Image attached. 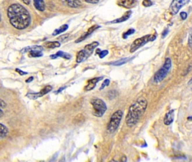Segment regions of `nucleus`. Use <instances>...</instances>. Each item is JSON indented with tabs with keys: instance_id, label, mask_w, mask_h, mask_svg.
<instances>
[{
	"instance_id": "f257e3e1",
	"label": "nucleus",
	"mask_w": 192,
	"mask_h": 162,
	"mask_svg": "<svg viewBox=\"0 0 192 162\" xmlns=\"http://www.w3.org/2000/svg\"><path fill=\"white\" fill-rule=\"evenodd\" d=\"M8 17L10 24L19 30L27 28L31 22V17L28 11L19 3L13 4L8 7Z\"/></svg>"
},
{
	"instance_id": "f03ea898",
	"label": "nucleus",
	"mask_w": 192,
	"mask_h": 162,
	"mask_svg": "<svg viewBox=\"0 0 192 162\" xmlns=\"http://www.w3.org/2000/svg\"><path fill=\"white\" fill-rule=\"evenodd\" d=\"M148 106V102L143 97L138 98L130 106L126 117V123L129 127L134 126L144 114Z\"/></svg>"
},
{
	"instance_id": "7ed1b4c3",
	"label": "nucleus",
	"mask_w": 192,
	"mask_h": 162,
	"mask_svg": "<svg viewBox=\"0 0 192 162\" xmlns=\"http://www.w3.org/2000/svg\"><path fill=\"white\" fill-rule=\"evenodd\" d=\"M99 45L98 42H93L87 44L84 49L79 51L76 55V62L77 63H81L86 60L93 52L94 49Z\"/></svg>"
},
{
	"instance_id": "20e7f679",
	"label": "nucleus",
	"mask_w": 192,
	"mask_h": 162,
	"mask_svg": "<svg viewBox=\"0 0 192 162\" xmlns=\"http://www.w3.org/2000/svg\"><path fill=\"white\" fill-rule=\"evenodd\" d=\"M90 103L92 106V114L96 117H101L107 110L105 102L101 99H92Z\"/></svg>"
},
{
	"instance_id": "39448f33",
	"label": "nucleus",
	"mask_w": 192,
	"mask_h": 162,
	"mask_svg": "<svg viewBox=\"0 0 192 162\" xmlns=\"http://www.w3.org/2000/svg\"><path fill=\"white\" fill-rule=\"evenodd\" d=\"M156 38L157 34H148L143 36L142 37L136 39L131 45L130 49V52L133 53L143 46H144L146 43L151 41H154L156 39Z\"/></svg>"
},
{
	"instance_id": "423d86ee",
	"label": "nucleus",
	"mask_w": 192,
	"mask_h": 162,
	"mask_svg": "<svg viewBox=\"0 0 192 162\" xmlns=\"http://www.w3.org/2000/svg\"><path fill=\"white\" fill-rule=\"evenodd\" d=\"M172 66V63L170 58H167L165 61L164 64L161 68L155 73L154 76V81L156 83H159L162 81L167 76Z\"/></svg>"
},
{
	"instance_id": "0eeeda50",
	"label": "nucleus",
	"mask_w": 192,
	"mask_h": 162,
	"mask_svg": "<svg viewBox=\"0 0 192 162\" xmlns=\"http://www.w3.org/2000/svg\"><path fill=\"white\" fill-rule=\"evenodd\" d=\"M123 116V112L118 110L115 111L111 116L107 125V131L109 133L115 132L118 128Z\"/></svg>"
},
{
	"instance_id": "6e6552de",
	"label": "nucleus",
	"mask_w": 192,
	"mask_h": 162,
	"mask_svg": "<svg viewBox=\"0 0 192 162\" xmlns=\"http://www.w3.org/2000/svg\"><path fill=\"white\" fill-rule=\"evenodd\" d=\"M189 1L190 0H172L169 7L170 13L174 15L177 14L179 10Z\"/></svg>"
},
{
	"instance_id": "1a4fd4ad",
	"label": "nucleus",
	"mask_w": 192,
	"mask_h": 162,
	"mask_svg": "<svg viewBox=\"0 0 192 162\" xmlns=\"http://www.w3.org/2000/svg\"><path fill=\"white\" fill-rule=\"evenodd\" d=\"M52 87L50 85L46 86L39 92L37 93H28L26 96L31 100H36L39 97H41L45 95L46 94H48L52 90Z\"/></svg>"
},
{
	"instance_id": "9d476101",
	"label": "nucleus",
	"mask_w": 192,
	"mask_h": 162,
	"mask_svg": "<svg viewBox=\"0 0 192 162\" xmlns=\"http://www.w3.org/2000/svg\"><path fill=\"white\" fill-rule=\"evenodd\" d=\"M117 4L121 7L130 9L136 5V1L135 0H117Z\"/></svg>"
},
{
	"instance_id": "9b49d317",
	"label": "nucleus",
	"mask_w": 192,
	"mask_h": 162,
	"mask_svg": "<svg viewBox=\"0 0 192 162\" xmlns=\"http://www.w3.org/2000/svg\"><path fill=\"white\" fill-rule=\"evenodd\" d=\"M103 79V77H96V78H92L91 79L88 81L87 84V85L86 86V87L84 88L85 90L86 91H91V90H92L95 87L96 84L101 80H102Z\"/></svg>"
},
{
	"instance_id": "f8f14e48",
	"label": "nucleus",
	"mask_w": 192,
	"mask_h": 162,
	"mask_svg": "<svg viewBox=\"0 0 192 162\" xmlns=\"http://www.w3.org/2000/svg\"><path fill=\"white\" fill-rule=\"evenodd\" d=\"M99 28H100V26H98V25H94V26H92L91 27H90L88 31L84 33V34H82L80 38H78L76 41H75V43H80L82 41H83L87 37H89L90 34H92V33L96 31L97 29H98Z\"/></svg>"
},
{
	"instance_id": "ddd939ff",
	"label": "nucleus",
	"mask_w": 192,
	"mask_h": 162,
	"mask_svg": "<svg viewBox=\"0 0 192 162\" xmlns=\"http://www.w3.org/2000/svg\"><path fill=\"white\" fill-rule=\"evenodd\" d=\"M174 120V110L171 109L170 111H168L166 114L163 120L164 124L166 126H168L173 122Z\"/></svg>"
},
{
	"instance_id": "4468645a",
	"label": "nucleus",
	"mask_w": 192,
	"mask_h": 162,
	"mask_svg": "<svg viewBox=\"0 0 192 162\" xmlns=\"http://www.w3.org/2000/svg\"><path fill=\"white\" fill-rule=\"evenodd\" d=\"M58 57L64 58V59H65L66 60H69L72 58V56L69 54H68V53H67L66 52H63V51H58L55 54H53V55H52L50 56V58L52 59H57Z\"/></svg>"
},
{
	"instance_id": "2eb2a0df",
	"label": "nucleus",
	"mask_w": 192,
	"mask_h": 162,
	"mask_svg": "<svg viewBox=\"0 0 192 162\" xmlns=\"http://www.w3.org/2000/svg\"><path fill=\"white\" fill-rule=\"evenodd\" d=\"M131 14H132V11L131 10L127 11V12H126L122 17L111 22L110 23H122V22H125L130 18V16L131 15Z\"/></svg>"
},
{
	"instance_id": "dca6fc26",
	"label": "nucleus",
	"mask_w": 192,
	"mask_h": 162,
	"mask_svg": "<svg viewBox=\"0 0 192 162\" xmlns=\"http://www.w3.org/2000/svg\"><path fill=\"white\" fill-rule=\"evenodd\" d=\"M36 50H38V51H42L43 50V47L41 46H28V47H25L24 48H23V49H22V50L20 51V52L22 54H24L26 52H31L32 51H36Z\"/></svg>"
},
{
	"instance_id": "f3484780",
	"label": "nucleus",
	"mask_w": 192,
	"mask_h": 162,
	"mask_svg": "<svg viewBox=\"0 0 192 162\" xmlns=\"http://www.w3.org/2000/svg\"><path fill=\"white\" fill-rule=\"evenodd\" d=\"M34 4L35 8L40 11L45 10V3L44 0H34Z\"/></svg>"
},
{
	"instance_id": "a211bd4d",
	"label": "nucleus",
	"mask_w": 192,
	"mask_h": 162,
	"mask_svg": "<svg viewBox=\"0 0 192 162\" xmlns=\"http://www.w3.org/2000/svg\"><path fill=\"white\" fill-rule=\"evenodd\" d=\"M68 6L72 8H78L81 6L82 3L79 0H64Z\"/></svg>"
},
{
	"instance_id": "6ab92c4d",
	"label": "nucleus",
	"mask_w": 192,
	"mask_h": 162,
	"mask_svg": "<svg viewBox=\"0 0 192 162\" xmlns=\"http://www.w3.org/2000/svg\"><path fill=\"white\" fill-rule=\"evenodd\" d=\"M0 128H1L0 137H1V138L2 139L7 136L8 133V128L6 127V126H5L4 124H3L2 123H1Z\"/></svg>"
},
{
	"instance_id": "aec40b11",
	"label": "nucleus",
	"mask_w": 192,
	"mask_h": 162,
	"mask_svg": "<svg viewBox=\"0 0 192 162\" xmlns=\"http://www.w3.org/2000/svg\"><path fill=\"white\" fill-rule=\"evenodd\" d=\"M44 46L47 49H55L59 47L60 46V43L58 41L47 42L44 44Z\"/></svg>"
},
{
	"instance_id": "412c9836",
	"label": "nucleus",
	"mask_w": 192,
	"mask_h": 162,
	"mask_svg": "<svg viewBox=\"0 0 192 162\" xmlns=\"http://www.w3.org/2000/svg\"><path fill=\"white\" fill-rule=\"evenodd\" d=\"M68 28V26L67 24H64L61 26L60 28H59L58 29H57L54 31V32H53L52 35H57L58 34H60L64 32H65L66 31H67Z\"/></svg>"
},
{
	"instance_id": "4be33fe9",
	"label": "nucleus",
	"mask_w": 192,
	"mask_h": 162,
	"mask_svg": "<svg viewBox=\"0 0 192 162\" xmlns=\"http://www.w3.org/2000/svg\"><path fill=\"white\" fill-rule=\"evenodd\" d=\"M130 60V59L128 58H122V59H121L120 60H117L116 61H115V62L112 63V64L113 65H115V66H120L121 65H123V64H125L126 63H127Z\"/></svg>"
},
{
	"instance_id": "5701e85b",
	"label": "nucleus",
	"mask_w": 192,
	"mask_h": 162,
	"mask_svg": "<svg viewBox=\"0 0 192 162\" xmlns=\"http://www.w3.org/2000/svg\"><path fill=\"white\" fill-rule=\"evenodd\" d=\"M43 56V53L42 51H32L29 52V56L31 58H39Z\"/></svg>"
},
{
	"instance_id": "b1692460",
	"label": "nucleus",
	"mask_w": 192,
	"mask_h": 162,
	"mask_svg": "<svg viewBox=\"0 0 192 162\" xmlns=\"http://www.w3.org/2000/svg\"><path fill=\"white\" fill-rule=\"evenodd\" d=\"M135 31L134 29H133V28H131L130 29H128L127 31H126L125 33H124V34L122 35V37L124 39H126L129 35H131V34H134L135 33Z\"/></svg>"
},
{
	"instance_id": "393cba45",
	"label": "nucleus",
	"mask_w": 192,
	"mask_h": 162,
	"mask_svg": "<svg viewBox=\"0 0 192 162\" xmlns=\"http://www.w3.org/2000/svg\"><path fill=\"white\" fill-rule=\"evenodd\" d=\"M142 6H144V7L148 8V7H150L152 5H153V3L151 1V0H143L142 2Z\"/></svg>"
},
{
	"instance_id": "a878e982",
	"label": "nucleus",
	"mask_w": 192,
	"mask_h": 162,
	"mask_svg": "<svg viewBox=\"0 0 192 162\" xmlns=\"http://www.w3.org/2000/svg\"><path fill=\"white\" fill-rule=\"evenodd\" d=\"M109 83H110V80L109 79H105L104 81V82H103V83L101 84V87H100V88H99L100 90H101L104 89L106 86H109Z\"/></svg>"
},
{
	"instance_id": "bb28decb",
	"label": "nucleus",
	"mask_w": 192,
	"mask_h": 162,
	"mask_svg": "<svg viewBox=\"0 0 192 162\" xmlns=\"http://www.w3.org/2000/svg\"><path fill=\"white\" fill-rule=\"evenodd\" d=\"M109 52L108 50H104V51H101L99 53V56L100 59H103L104 57H105L108 54Z\"/></svg>"
},
{
	"instance_id": "cd10ccee",
	"label": "nucleus",
	"mask_w": 192,
	"mask_h": 162,
	"mask_svg": "<svg viewBox=\"0 0 192 162\" xmlns=\"http://www.w3.org/2000/svg\"><path fill=\"white\" fill-rule=\"evenodd\" d=\"M15 71L17 72L20 76H24V75H26L28 74L27 72H24L22 70H20V69L17 68L15 69Z\"/></svg>"
},
{
	"instance_id": "c85d7f7f",
	"label": "nucleus",
	"mask_w": 192,
	"mask_h": 162,
	"mask_svg": "<svg viewBox=\"0 0 192 162\" xmlns=\"http://www.w3.org/2000/svg\"><path fill=\"white\" fill-rule=\"evenodd\" d=\"M180 17H181V18L183 19V20H185L186 18H187V17H188V14L186 12H181L180 14Z\"/></svg>"
},
{
	"instance_id": "c756f323",
	"label": "nucleus",
	"mask_w": 192,
	"mask_h": 162,
	"mask_svg": "<svg viewBox=\"0 0 192 162\" xmlns=\"http://www.w3.org/2000/svg\"><path fill=\"white\" fill-rule=\"evenodd\" d=\"M188 45L189 47L192 49V32L188 38Z\"/></svg>"
},
{
	"instance_id": "7c9ffc66",
	"label": "nucleus",
	"mask_w": 192,
	"mask_h": 162,
	"mask_svg": "<svg viewBox=\"0 0 192 162\" xmlns=\"http://www.w3.org/2000/svg\"><path fill=\"white\" fill-rule=\"evenodd\" d=\"M6 103L2 99H1V103H0V106H1V109H3L6 107Z\"/></svg>"
},
{
	"instance_id": "2f4dec72",
	"label": "nucleus",
	"mask_w": 192,
	"mask_h": 162,
	"mask_svg": "<svg viewBox=\"0 0 192 162\" xmlns=\"http://www.w3.org/2000/svg\"><path fill=\"white\" fill-rule=\"evenodd\" d=\"M67 86H64V87H60L59 89H58L57 91H55V93L56 94H58V93H60V92H61L63 90H65L66 88H67Z\"/></svg>"
},
{
	"instance_id": "473e14b6",
	"label": "nucleus",
	"mask_w": 192,
	"mask_h": 162,
	"mask_svg": "<svg viewBox=\"0 0 192 162\" xmlns=\"http://www.w3.org/2000/svg\"><path fill=\"white\" fill-rule=\"evenodd\" d=\"M86 2H87V3H98L99 1V0H85Z\"/></svg>"
},
{
	"instance_id": "72a5a7b5",
	"label": "nucleus",
	"mask_w": 192,
	"mask_h": 162,
	"mask_svg": "<svg viewBox=\"0 0 192 162\" xmlns=\"http://www.w3.org/2000/svg\"><path fill=\"white\" fill-rule=\"evenodd\" d=\"M68 35H69V34H64V35H61V36L59 38V39L62 38V39L61 40V41H64V40H65L67 39V38L68 37Z\"/></svg>"
},
{
	"instance_id": "f704fd0d",
	"label": "nucleus",
	"mask_w": 192,
	"mask_h": 162,
	"mask_svg": "<svg viewBox=\"0 0 192 162\" xmlns=\"http://www.w3.org/2000/svg\"><path fill=\"white\" fill-rule=\"evenodd\" d=\"M168 30L167 29H166L163 32V33H162V38L165 37L166 36V35L168 34Z\"/></svg>"
},
{
	"instance_id": "c9c22d12",
	"label": "nucleus",
	"mask_w": 192,
	"mask_h": 162,
	"mask_svg": "<svg viewBox=\"0 0 192 162\" xmlns=\"http://www.w3.org/2000/svg\"><path fill=\"white\" fill-rule=\"evenodd\" d=\"M33 80H34V77H30L29 78H28L25 81V82H26V83H30V82H31Z\"/></svg>"
},
{
	"instance_id": "e433bc0d",
	"label": "nucleus",
	"mask_w": 192,
	"mask_h": 162,
	"mask_svg": "<svg viewBox=\"0 0 192 162\" xmlns=\"http://www.w3.org/2000/svg\"><path fill=\"white\" fill-rule=\"evenodd\" d=\"M22 1L26 5H29L31 2V0H22Z\"/></svg>"
},
{
	"instance_id": "4c0bfd02",
	"label": "nucleus",
	"mask_w": 192,
	"mask_h": 162,
	"mask_svg": "<svg viewBox=\"0 0 192 162\" xmlns=\"http://www.w3.org/2000/svg\"><path fill=\"white\" fill-rule=\"evenodd\" d=\"M3 111H2V109H1V117H2V115H3Z\"/></svg>"
},
{
	"instance_id": "58836bf2",
	"label": "nucleus",
	"mask_w": 192,
	"mask_h": 162,
	"mask_svg": "<svg viewBox=\"0 0 192 162\" xmlns=\"http://www.w3.org/2000/svg\"><path fill=\"white\" fill-rule=\"evenodd\" d=\"M188 84L189 85H191V84H192V78L189 80V82H188Z\"/></svg>"
},
{
	"instance_id": "ea45409f",
	"label": "nucleus",
	"mask_w": 192,
	"mask_h": 162,
	"mask_svg": "<svg viewBox=\"0 0 192 162\" xmlns=\"http://www.w3.org/2000/svg\"><path fill=\"white\" fill-rule=\"evenodd\" d=\"M188 120H192V116H190V117H188Z\"/></svg>"
}]
</instances>
